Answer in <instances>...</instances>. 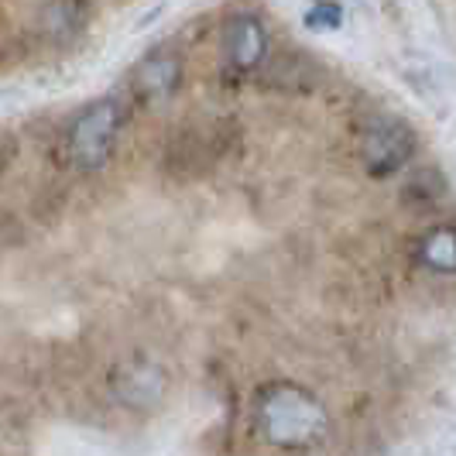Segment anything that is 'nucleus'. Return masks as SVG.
<instances>
[{"instance_id":"f03ea898","label":"nucleus","mask_w":456,"mask_h":456,"mask_svg":"<svg viewBox=\"0 0 456 456\" xmlns=\"http://www.w3.org/2000/svg\"><path fill=\"white\" fill-rule=\"evenodd\" d=\"M120 124H124V107L117 103L114 96L90 103L83 114L72 120V127H69L66 144L72 165L76 168H86V172L100 168L103 161L114 155Z\"/></svg>"},{"instance_id":"20e7f679","label":"nucleus","mask_w":456,"mask_h":456,"mask_svg":"<svg viewBox=\"0 0 456 456\" xmlns=\"http://www.w3.org/2000/svg\"><path fill=\"white\" fill-rule=\"evenodd\" d=\"M165 370L148 361H137V364L117 367L114 374V395L117 402L124 405H134V409H148V405H159L161 395H165Z\"/></svg>"},{"instance_id":"6e6552de","label":"nucleus","mask_w":456,"mask_h":456,"mask_svg":"<svg viewBox=\"0 0 456 456\" xmlns=\"http://www.w3.org/2000/svg\"><path fill=\"white\" fill-rule=\"evenodd\" d=\"M305 24H309L313 31H333V28H340L343 24L340 4H333V0H320V4L305 14Z\"/></svg>"},{"instance_id":"7ed1b4c3","label":"nucleus","mask_w":456,"mask_h":456,"mask_svg":"<svg viewBox=\"0 0 456 456\" xmlns=\"http://www.w3.org/2000/svg\"><path fill=\"white\" fill-rule=\"evenodd\" d=\"M411 151H415V137L395 117H378L364 131V141H361V155H364V165L370 175L398 172L411 159Z\"/></svg>"},{"instance_id":"f257e3e1","label":"nucleus","mask_w":456,"mask_h":456,"mask_svg":"<svg viewBox=\"0 0 456 456\" xmlns=\"http://www.w3.org/2000/svg\"><path fill=\"white\" fill-rule=\"evenodd\" d=\"M254 415H257L261 436L274 446H285V450L309 446L326 429L322 405L298 385H272V388H265L261 398H257Z\"/></svg>"},{"instance_id":"423d86ee","label":"nucleus","mask_w":456,"mask_h":456,"mask_svg":"<svg viewBox=\"0 0 456 456\" xmlns=\"http://www.w3.org/2000/svg\"><path fill=\"white\" fill-rule=\"evenodd\" d=\"M265 52H268V31H265V24L257 21V18L240 14V18H233L227 24V55L233 66L240 69L261 66Z\"/></svg>"},{"instance_id":"39448f33","label":"nucleus","mask_w":456,"mask_h":456,"mask_svg":"<svg viewBox=\"0 0 456 456\" xmlns=\"http://www.w3.org/2000/svg\"><path fill=\"white\" fill-rule=\"evenodd\" d=\"M179 79H183V66H179V59L175 55H168V52H159V55H148L141 66L134 69V76H131V83H134V93L141 100H165V96H172L175 86H179Z\"/></svg>"},{"instance_id":"0eeeda50","label":"nucleus","mask_w":456,"mask_h":456,"mask_svg":"<svg viewBox=\"0 0 456 456\" xmlns=\"http://www.w3.org/2000/svg\"><path fill=\"white\" fill-rule=\"evenodd\" d=\"M422 261L436 272H456V230H433L422 244Z\"/></svg>"}]
</instances>
